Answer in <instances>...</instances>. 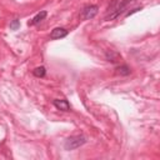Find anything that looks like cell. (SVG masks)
Here are the masks:
<instances>
[{
  "label": "cell",
  "mask_w": 160,
  "mask_h": 160,
  "mask_svg": "<svg viewBox=\"0 0 160 160\" xmlns=\"http://www.w3.org/2000/svg\"><path fill=\"white\" fill-rule=\"evenodd\" d=\"M86 142V138L84 135H75V136H70L65 140L64 148L65 150H75L80 146H82Z\"/></svg>",
  "instance_id": "1"
},
{
  "label": "cell",
  "mask_w": 160,
  "mask_h": 160,
  "mask_svg": "<svg viewBox=\"0 0 160 160\" xmlns=\"http://www.w3.org/2000/svg\"><path fill=\"white\" fill-rule=\"evenodd\" d=\"M98 11H99V6L98 5H88V6H85L81 10L80 18L82 20H90V19L95 18V15L98 14Z\"/></svg>",
  "instance_id": "2"
},
{
  "label": "cell",
  "mask_w": 160,
  "mask_h": 160,
  "mask_svg": "<svg viewBox=\"0 0 160 160\" xmlns=\"http://www.w3.org/2000/svg\"><path fill=\"white\" fill-rule=\"evenodd\" d=\"M134 0H124V1H120V4L115 8V9H112V10H110L111 11V14H109V15H106V18H105V20H111V19H115V18H118L122 11H124V8L126 6V5H129L130 2H132Z\"/></svg>",
  "instance_id": "3"
},
{
  "label": "cell",
  "mask_w": 160,
  "mask_h": 160,
  "mask_svg": "<svg viewBox=\"0 0 160 160\" xmlns=\"http://www.w3.org/2000/svg\"><path fill=\"white\" fill-rule=\"evenodd\" d=\"M54 106L58 109V110H61V111H70V104L68 100L65 99H56L52 101Z\"/></svg>",
  "instance_id": "4"
},
{
  "label": "cell",
  "mask_w": 160,
  "mask_h": 160,
  "mask_svg": "<svg viewBox=\"0 0 160 160\" xmlns=\"http://www.w3.org/2000/svg\"><path fill=\"white\" fill-rule=\"evenodd\" d=\"M68 35V30L64 29V28H55L51 34H50V39L52 40H56V39H61V38H65Z\"/></svg>",
  "instance_id": "5"
},
{
  "label": "cell",
  "mask_w": 160,
  "mask_h": 160,
  "mask_svg": "<svg viewBox=\"0 0 160 160\" xmlns=\"http://www.w3.org/2000/svg\"><path fill=\"white\" fill-rule=\"evenodd\" d=\"M46 15H48V12L45 11V10H42V11H40V12H38L31 20H29L28 21V25H30V26H32V25H36V24H39V22H41L45 18H46Z\"/></svg>",
  "instance_id": "6"
},
{
  "label": "cell",
  "mask_w": 160,
  "mask_h": 160,
  "mask_svg": "<svg viewBox=\"0 0 160 160\" xmlns=\"http://www.w3.org/2000/svg\"><path fill=\"white\" fill-rule=\"evenodd\" d=\"M120 59H121L120 54L116 52V51H114V50H109L106 52V60L110 61V62H118Z\"/></svg>",
  "instance_id": "7"
},
{
  "label": "cell",
  "mask_w": 160,
  "mask_h": 160,
  "mask_svg": "<svg viewBox=\"0 0 160 160\" xmlns=\"http://www.w3.org/2000/svg\"><path fill=\"white\" fill-rule=\"evenodd\" d=\"M130 72H131V70H130V68H129L128 65H120V66L116 68V74H119V75L126 76V75H129Z\"/></svg>",
  "instance_id": "8"
},
{
  "label": "cell",
  "mask_w": 160,
  "mask_h": 160,
  "mask_svg": "<svg viewBox=\"0 0 160 160\" xmlns=\"http://www.w3.org/2000/svg\"><path fill=\"white\" fill-rule=\"evenodd\" d=\"M32 74H34L36 78H44V76H45V74H46V70H45V68H44V66H38V68H35V69H34Z\"/></svg>",
  "instance_id": "9"
},
{
  "label": "cell",
  "mask_w": 160,
  "mask_h": 160,
  "mask_svg": "<svg viewBox=\"0 0 160 160\" xmlns=\"http://www.w3.org/2000/svg\"><path fill=\"white\" fill-rule=\"evenodd\" d=\"M19 26H20V21H19L18 19H15V20H12V21L10 22V29H11V30H18Z\"/></svg>",
  "instance_id": "10"
}]
</instances>
